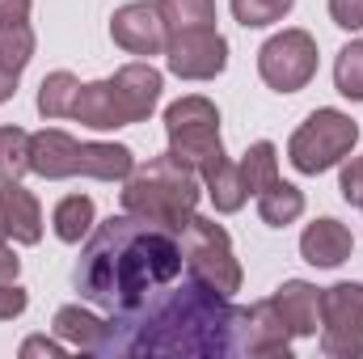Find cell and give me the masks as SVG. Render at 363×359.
Here are the masks:
<instances>
[{"instance_id":"1","label":"cell","mask_w":363,"mask_h":359,"mask_svg":"<svg viewBox=\"0 0 363 359\" xmlns=\"http://www.w3.org/2000/svg\"><path fill=\"white\" fill-rule=\"evenodd\" d=\"M182 267L186 258L178 233L127 211L89 233L77 263V292L110 317H127L144 309L161 287H169Z\"/></svg>"},{"instance_id":"2","label":"cell","mask_w":363,"mask_h":359,"mask_svg":"<svg viewBox=\"0 0 363 359\" xmlns=\"http://www.w3.org/2000/svg\"><path fill=\"white\" fill-rule=\"evenodd\" d=\"M114 326H131L127 338H110L101 351L127 355H237L241 309L207 283L190 279L165 300H148L127 317H110Z\"/></svg>"},{"instance_id":"3","label":"cell","mask_w":363,"mask_h":359,"mask_svg":"<svg viewBox=\"0 0 363 359\" xmlns=\"http://www.w3.org/2000/svg\"><path fill=\"white\" fill-rule=\"evenodd\" d=\"M199 194H203L199 174L186 170V165H178V161L165 153V157H152V161L135 165V170L123 178V211L182 233V228L194 220Z\"/></svg>"},{"instance_id":"4","label":"cell","mask_w":363,"mask_h":359,"mask_svg":"<svg viewBox=\"0 0 363 359\" xmlns=\"http://www.w3.org/2000/svg\"><path fill=\"white\" fill-rule=\"evenodd\" d=\"M161 101V72L152 64H127L106 81L81 85L72 118L93 131H114L127 123H144Z\"/></svg>"},{"instance_id":"5","label":"cell","mask_w":363,"mask_h":359,"mask_svg":"<svg viewBox=\"0 0 363 359\" xmlns=\"http://www.w3.org/2000/svg\"><path fill=\"white\" fill-rule=\"evenodd\" d=\"M30 170L47 182L60 178H97L123 182L135 170V157L127 144H81L60 127H43L30 136Z\"/></svg>"},{"instance_id":"6","label":"cell","mask_w":363,"mask_h":359,"mask_svg":"<svg viewBox=\"0 0 363 359\" xmlns=\"http://www.w3.org/2000/svg\"><path fill=\"white\" fill-rule=\"evenodd\" d=\"M165 136H169V157L194 170L199 182L207 178L220 161H224V140H220V110L190 93V97H178L169 110H165Z\"/></svg>"},{"instance_id":"7","label":"cell","mask_w":363,"mask_h":359,"mask_svg":"<svg viewBox=\"0 0 363 359\" xmlns=\"http://www.w3.org/2000/svg\"><path fill=\"white\" fill-rule=\"evenodd\" d=\"M355 144H359L355 118L325 106V110H313V114L296 127V136L287 140V161H291L300 174H325V170L342 165V161L355 153Z\"/></svg>"},{"instance_id":"8","label":"cell","mask_w":363,"mask_h":359,"mask_svg":"<svg viewBox=\"0 0 363 359\" xmlns=\"http://www.w3.org/2000/svg\"><path fill=\"white\" fill-rule=\"evenodd\" d=\"M178 241H182V258H186L190 279L207 283L211 292H220L228 300H233V292H241V263L233 254V241H228L224 224H216L207 216H194L178 233Z\"/></svg>"},{"instance_id":"9","label":"cell","mask_w":363,"mask_h":359,"mask_svg":"<svg viewBox=\"0 0 363 359\" xmlns=\"http://www.w3.org/2000/svg\"><path fill=\"white\" fill-rule=\"evenodd\" d=\"M321 351L330 359L363 355V283H334L321 292Z\"/></svg>"},{"instance_id":"10","label":"cell","mask_w":363,"mask_h":359,"mask_svg":"<svg viewBox=\"0 0 363 359\" xmlns=\"http://www.w3.org/2000/svg\"><path fill=\"white\" fill-rule=\"evenodd\" d=\"M258 72L274 93H300L317 77V38L308 30H283L258 51Z\"/></svg>"},{"instance_id":"11","label":"cell","mask_w":363,"mask_h":359,"mask_svg":"<svg viewBox=\"0 0 363 359\" xmlns=\"http://www.w3.org/2000/svg\"><path fill=\"white\" fill-rule=\"evenodd\" d=\"M165 64L182 81H211L228 68V43L216 26H194L178 30L165 43Z\"/></svg>"},{"instance_id":"12","label":"cell","mask_w":363,"mask_h":359,"mask_svg":"<svg viewBox=\"0 0 363 359\" xmlns=\"http://www.w3.org/2000/svg\"><path fill=\"white\" fill-rule=\"evenodd\" d=\"M291 351V330L283 326L274 300H258L250 309H241V326H237V355H258V359H287Z\"/></svg>"},{"instance_id":"13","label":"cell","mask_w":363,"mask_h":359,"mask_svg":"<svg viewBox=\"0 0 363 359\" xmlns=\"http://www.w3.org/2000/svg\"><path fill=\"white\" fill-rule=\"evenodd\" d=\"M110 38L131 55H161L169 43V30L157 4H123L110 17Z\"/></svg>"},{"instance_id":"14","label":"cell","mask_w":363,"mask_h":359,"mask_svg":"<svg viewBox=\"0 0 363 359\" xmlns=\"http://www.w3.org/2000/svg\"><path fill=\"white\" fill-rule=\"evenodd\" d=\"M351 250H355V237H351V228L347 224H338V220H330V216H321V220H313L304 233H300V254H304V263L308 267H342L347 258H351Z\"/></svg>"},{"instance_id":"15","label":"cell","mask_w":363,"mask_h":359,"mask_svg":"<svg viewBox=\"0 0 363 359\" xmlns=\"http://www.w3.org/2000/svg\"><path fill=\"white\" fill-rule=\"evenodd\" d=\"M271 300L279 309V317H283V326L291 330V338L317 334V326H321V287H313L304 279H287Z\"/></svg>"},{"instance_id":"16","label":"cell","mask_w":363,"mask_h":359,"mask_svg":"<svg viewBox=\"0 0 363 359\" xmlns=\"http://www.w3.org/2000/svg\"><path fill=\"white\" fill-rule=\"evenodd\" d=\"M0 199H4L9 237L17 245H38V237H43V207H38V199L21 182H4L0 186Z\"/></svg>"},{"instance_id":"17","label":"cell","mask_w":363,"mask_h":359,"mask_svg":"<svg viewBox=\"0 0 363 359\" xmlns=\"http://www.w3.org/2000/svg\"><path fill=\"white\" fill-rule=\"evenodd\" d=\"M55 334L64 343H72L77 351H101L106 338H110V321L93 317L89 309H81V304H64L55 313Z\"/></svg>"},{"instance_id":"18","label":"cell","mask_w":363,"mask_h":359,"mask_svg":"<svg viewBox=\"0 0 363 359\" xmlns=\"http://www.w3.org/2000/svg\"><path fill=\"white\" fill-rule=\"evenodd\" d=\"M258 216H262V224H271V228H287V224H296L300 216H304V190L300 186H291V182H271L262 194H258Z\"/></svg>"},{"instance_id":"19","label":"cell","mask_w":363,"mask_h":359,"mask_svg":"<svg viewBox=\"0 0 363 359\" xmlns=\"http://www.w3.org/2000/svg\"><path fill=\"white\" fill-rule=\"evenodd\" d=\"M51 224H55V237H60V241L81 245V237L93 233V199L89 194H68V199H60Z\"/></svg>"},{"instance_id":"20","label":"cell","mask_w":363,"mask_h":359,"mask_svg":"<svg viewBox=\"0 0 363 359\" xmlns=\"http://www.w3.org/2000/svg\"><path fill=\"white\" fill-rule=\"evenodd\" d=\"M203 186H207V199L216 203V211H224V216H233V211H241L245 207V182H241V170L224 157L207 178H203Z\"/></svg>"},{"instance_id":"21","label":"cell","mask_w":363,"mask_h":359,"mask_svg":"<svg viewBox=\"0 0 363 359\" xmlns=\"http://www.w3.org/2000/svg\"><path fill=\"white\" fill-rule=\"evenodd\" d=\"M237 170H241V182H245V194H262L271 182H279V153H274V144L271 140L250 144Z\"/></svg>"},{"instance_id":"22","label":"cell","mask_w":363,"mask_h":359,"mask_svg":"<svg viewBox=\"0 0 363 359\" xmlns=\"http://www.w3.org/2000/svg\"><path fill=\"white\" fill-rule=\"evenodd\" d=\"M77 93H81V81H77L72 72H51V77H43V85H38V114H43V118H72Z\"/></svg>"},{"instance_id":"23","label":"cell","mask_w":363,"mask_h":359,"mask_svg":"<svg viewBox=\"0 0 363 359\" xmlns=\"http://www.w3.org/2000/svg\"><path fill=\"white\" fill-rule=\"evenodd\" d=\"M157 9L169 34L194 30V26H216V0H157Z\"/></svg>"},{"instance_id":"24","label":"cell","mask_w":363,"mask_h":359,"mask_svg":"<svg viewBox=\"0 0 363 359\" xmlns=\"http://www.w3.org/2000/svg\"><path fill=\"white\" fill-rule=\"evenodd\" d=\"M30 174V136L21 127H0V186Z\"/></svg>"},{"instance_id":"25","label":"cell","mask_w":363,"mask_h":359,"mask_svg":"<svg viewBox=\"0 0 363 359\" xmlns=\"http://www.w3.org/2000/svg\"><path fill=\"white\" fill-rule=\"evenodd\" d=\"M34 55V30L30 21H9L0 26V68H9L13 77H21V68Z\"/></svg>"},{"instance_id":"26","label":"cell","mask_w":363,"mask_h":359,"mask_svg":"<svg viewBox=\"0 0 363 359\" xmlns=\"http://www.w3.org/2000/svg\"><path fill=\"white\" fill-rule=\"evenodd\" d=\"M334 85L342 97L351 101H363V38L359 43H347L334 60Z\"/></svg>"},{"instance_id":"27","label":"cell","mask_w":363,"mask_h":359,"mask_svg":"<svg viewBox=\"0 0 363 359\" xmlns=\"http://www.w3.org/2000/svg\"><path fill=\"white\" fill-rule=\"evenodd\" d=\"M296 0H233V17L245 26V30H262V26H274L291 13Z\"/></svg>"},{"instance_id":"28","label":"cell","mask_w":363,"mask_h":359,"mask_svg":"<svg viewBox=\"0 0 363 359\" xmlns=\"http://www.w3.org/2000/svg\"><path fill=\"white\" fill-rule=\"evenodd\" d=\"M338 190L351 207H363V157H347L342 161V178H338Z\"/></svg>"},{"instance_id":"29","label":"cell","mask_w":363,"mask_h":359,"mask_svg":"<svg viewBox=\"0 0 363 359\" xmlns=\"http://www.w3.org/2000/svg\"><path fill=\"white\" fill-rule=\"evenodd\" d=\"M26 304H30V296H26V287H17V279H13V283H0V321L21 317Z\"/></svg>"},{"instance_id":"30","label":"cell","mask_w":363,"mask_h":359,"mask_svg":"<svg viewBox=\"0 0 363 359\" xmlns=\"http://www.w3.org/2000/svg\"><path fill=\"white\" fill-rule=\"evenodd\" d=\"M330 17L342 30H363V0H330Z\"/></svg>"},{"instance_id":"31","label":"cell","mask_w":363,"mask_h":359,"mask_svg":"<svg viewBox=\"0 0 363 359\" xmlns=\"http://www.w3.org/2000/svg\"><path fill=\"white\" fill-rule=\"evenodd\" d=\"M21 355H64V343H55V338H26L21 343Z\"/></svg>"},{"instance_id":"32","label":"cell","mask_w":363,"mask_h":359,"mask_svg":"<svg viewBox=\"0 0 363 359\" xmlns=\"http://www.w3.org/2000/svg\"><path fill=\"white\" fill-rule=\"evenodd\" d=\"M9 21H30V0H0V26Z\"/></svg>"},{"instance_id":"33","label":"cell","mask_w":363,"mask_h":359,"mask_svg":"<svg viewBox=\"0 0 363 359\" xmlns=\"http://www.w3.org/2000/svg\"><path fill=\"white\" fill-rule=\"evenodd\" d=\"M17 270H21V258L0 241V283H13V279H17Z\"/></svg>"},{"instance_id":"34","label":"cell","mask_w":363,"mask_h":359,"mask_svg":"<svg viewBox=\"0 0 363 359\" xmlns=\"http://www.w3.org/2000/svg\"><path fill=\"white\" fill-rule=\"evenodd\" d=\"M13 93H17V77H13L9 68H0V101H9Z\"/></svg>"},{"instance_id":"35","label":"cell","mask_w":363,"mask_h":359,"mask_svg":"<svg viewBox=\"0 0 363 359\" xmlns=\"http://www.w3.org/2000/svg\"><path fill=\"white\" fill-rule=\"evenodd\" d=\"M9 237V220H4V199H0V241Z\"/></svg>"}]
</instances>
